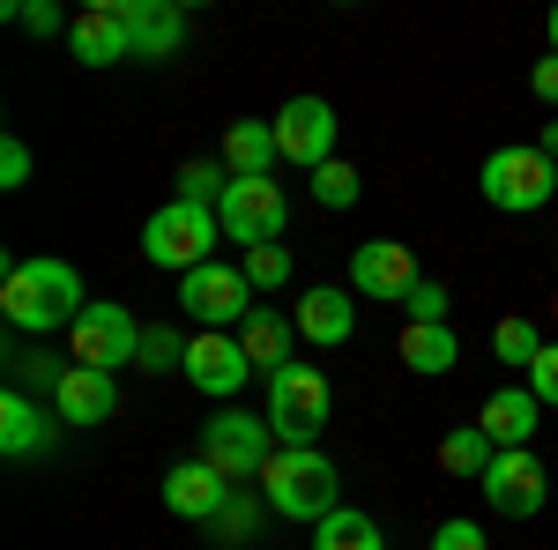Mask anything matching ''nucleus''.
Listing matches in <instances>:
<instances>
[{"label":"nucleus","mask_w":558,"mask_h":550,"mask_svg":"<svg viewBox=\"0 0 558 550\" xmlns=\"http://www.w3.org/2000/svg\"><path fill=\"white\" fill-rule=\"evenodd\" d=\"M0 313L15 335H60L89 313V291L68 260H8L0 268Z\"/></svg>","instance_id":"obj_1"},{"label":"nucleus","mask_w":558,"mask_h":550,"mask_svg":"<svg viewBox=\"0 0 558 550\" xmlns=\"http://www.w3.org/2000/svg\"><path fill=\"white\" fill-rule=\"evenodd\" d=\"M260 499L283 513V521H328V513L343 506V468L328 462L320 447H283V454H268L260 468Z\"/></svg>","instance_id":"obj_2"},{"label":"nucleus","mask_w":558,"mask_h":550,"mask_svg":"<svg viewBox=\"0 0 558 550\" xmlns=\"http://www.w3.org/2000/svg\"><path fill=\"white\" fill-rule=\"evenodd\" d=\"M216 239H223V223H216V209H202V201H165V209L142 223V254H149V268H172V276L209 268Z\"/></svg>","instance_id":"obj_3"},{"label":"nucleus","mask_w":558,"mask_h":550,"mask_svg":"<svg viewBox=\"0 0 558 550\" xmlns=\"http://www.w3.org/2000/svg\"><path fill=\"white\" fill-rule=\"evenodd\" d=\"M476 186H484V201H492V209L536 216V209L558 194V164L536 149V142H514V149H492V157H484Z\"/></svg>","instance_id":"obj_4"},{"label":"nucleus","mask_w":558,"mask_h":550,"mask_svg":"<svg viewBox=\"0 0 558 550\" xmlns=\"http://www.w3.org/2000/svg\"><path fill=\"white\" fill-rule=\"evenodd\" d=\"M336 417V394L320 380V365H283L276 380H268V431L283 439V447H313L320 431Z\"/></svg>","instance_id":"obj_5"},{"label":"nucleus","mask_w":558,"mask_h":550,"mask_svg":"<svg viewBox=\"0 0 558 550\" xmlns=\"http://www.w3.org/2000/svg\"><path fill=\"white\" fill-rule=\"evenodd\" d=\"M216 223H223V239H239L246 254H254V246H283L291 201H283L276 179H231V194L216 201Z\"/></svg>","instance_id":"obj_6"},{"label":"nucleus","mask_w":558,"mask_h":550,"mask_svg":"<svg viewBox=\"0 0 558 550\" xmlns=\"http://www.w3.org/2000/svg\"><path fill=\"white\" fill-rule=\"evenodd\" d=\"M68 357L89 365V372H120L142 357V328H134L128 305H112V297H89V313L68 328Z\"/></svg>","instance_id":"obj_7"},{"label":"nucleus","mask_w":558,"mask_h":550,"mask_svg":"<svg viewBox=\"0 0 558 550\" xmlns=\"http://www.w3.org/2000/svg\"><path fill=\"white\" fill-rule=\"evenodd\" d=\"M179 305L209 328V335H239L246 328V313H254V283H246V268H223V260H209V268H194V276H179Z\"/></svg>","instance_id":"obj_8"},{"label":"nucleus","mask_w":558,"mask_h":550,"mask_svg":"<svg viewBox=\"0 0 558 550\" xmlns=\"http://www.w3.org/2000/svg\"><path fill=\"white\" fill-rule=\"evenodd\" d=\"M544 499H551V476H544V462L529 447H507L484 468V506L499 521H529V513H544Z\"/></svg>","instance_id":"obj_9"},{"label":"nucleus","mask_w":558,"mask_h":550,"mask_svg":"<svg viewBox=\"0 0 558 550\" xmlns=\"http://www.w3.org/2000/svg\"><path fill=\"white\" fill-rule=\"evenodd\" d=\"M276 149H283V164H336V105L328 97H291L283 112H276Z\"/></svg>","instance_id":"obj_10"},{"label":"nucleus","mask_w":558,"mask_h":550,"mask_svg":"<svg viewBox=\"0 0 558 550\" xmlns=\"http://www.w3.org/2000/svg\"><path fill=\"white\" fill-rule=\"evenodd\" d=\"M268 417H239V410H223V417H209L202 424V462H216L231 484L239 476H260L268 468Z\"/></svg>","instance_id":"obj_11"},{"label":"nucleus","mask_w":558,"mask_h":550,"mask_svg":"<svg viewBox=\"0 0 558 550\" xmlns=\"http://www.w3.org/2000/svg\"><path fill=\"white\" fill-rule=\"evenodd\" d=\"M179 372L202 387L209 402H231L239 387L254 380V357L239 350V335H209V328H202V335L186 342V365H179Z\"/></svg>","instance_id":"obj_12"},{"label":"nucleus","mask_w":558,"mask_h":550,"mask_svg":"<svg viewBox=\"0 0 558 550\" xmlns=\"http://www.w3.org/2000/svg\"><path fill=\"white\" fill-rule=\"evenodd\" d=\"M231 491H239V484H231L216 462H202V454L179 462V468H165V506H172L179 521H202V528H209L216 513L231 506Z\"/></svg>","instance_id":"obj_13"},{"label":"nucleus","mask_w":558,"mask_h":550,"mask_svg":"<svg viewBox=\"0 0 558 550\" xmlns=\"http://www.w3.org/2000/svg\"><path fill=\"white\" fill-rule=\"evenodd\" d=\"M68 52H75L83 68H120V60H134V38H128V15H120V0H97L89 15H75V30H68Z\"/></svg>","instance_id":"obj_14"},{"label":"nucleus","mask_w":558,"mask_h":550,"mask_svg":"<svg viewBox=\"0 0 558 550\" xmlns=\"http://www.w3.org/2000/svg\"><path fill=\"white\" fill-rule=\"evenodd\" d=\"M350 283L365 297H410V283H417V260H410V246L402 239H373V246H357L350 254Z\"/></svg>","instance_id":"obj_15"},{"label":"nucleus","mask_w":558,"mask_h":550,"mask_svg":"<svg viewBox=\"0 0 558 550\" xmlns=\"http://www.w3.org/2000/svg\"><path fill=\"white\" fill-rule=\"evenodd\" d=\"M120 15H128L134 60H172L179 45H186V15H179L172 0H120Z\"/></svg>","instance_id":"obj_16"},{"label":"nucleus","mask_w":558,"mask_h":550,"mask_svg":"<svg viewBox=\"0 0 558 550\" xmlns=\"http://www.w3.org/2000/svg\"><path fill=\"white\" fill-rule=\"evenodd\" d=\"M291 342H299V320H283L276 305H254V313H246V328H239V350L254 357V372H268V380H276L283 365H299V357H291Z\"/></svg>","instance_id":"obj_17"},{"label":"nucleus","mask_w":558,"mask_h":550,"mask_svg":"<svg viewBox=\"0 0 558 550\" xmlns=\"http://www.w3.org/2000/svg\"><path fill=\"white\" fill-rule=\"evenodd\" d=\"M536 410H544V402H536L529 387H499V394L476 410V424H484V439L507 454V447H529V439H536V424H544Z\"/></svg>","instance_id":"obj_18"},{"label":"nucleus","mask_w":558,"mask_h":550,"mask_svg":"<svg viewBox=\"0 0 558 550\" xmlns=\"http://www.w3.org/2000/svg\"><path fill=\"white\" fill-rule=\"evenodd\" d=\"M291 320H299V335H305V342H320V350H343L350 328H357V305H350L336 283H320V291H305V297H299V313H291Z\"/></svg>","instance_id":"obj_19"},{"label":"nucleus","mask_w":558,"mask_h":550,"mask_svg":"<svg viewBox=\"0 0 558 550\" xmlns=\"http://www.w3.org/2000/svg\"><path fill=\"white\" fill-rule=\"evenodd\" d=\"M52 410H60L68 424H105L112 410H120V387H112V372L68 365V380H60V394H52Z\"/></svg>","instance_id":"obj_20"},{"label":"nucleus","mask_w":558,"mask_h":550,"mask_svg":"<svg viewBox=\"0 0 558 550\" xmlns=\"http://www.w3.org/2000/svg\"><path fill=\"white\" fill-rule=\"evenodd\" d=\"M45 439H52L45 402L8 387V402H0V454H8V462H31V454H45Z\"/></svg>","instance_id":"obj_21"},{"label":"nucleus","mask_w":558,"mask_h":550,"mask_svg":"<svg viewBox=\"0 0 558 550\" xmlns=\"http://www.w3.org/2000/svg\"><path fill=\"white\" fill-rule=\"evenodd\" d=\"M402 365L425 372V380H439V372L462 365V335H454L447 320H402Z\"/></svg>","instance_id":"obj_22"},{"label":"nucleus","mask_w":558,"mask_h":550,"mask_svg":"<svg viewBox=\"0 0 558 550\" xmlns=\"http://www.w3.org/2000/svg\"><path fill=\"white\" fill-rule=\"evenodd\" d=\"M276 164H283L276 120H239V127L223 134V171H231V179H268Z\"/></svg>","instance_id":"obj_23"},{"label":"nucleus","mask_w":558,"mask_h":550,"mask_svg":"<svg viewBox=\"0 0 558 550\" xmlns=\"http://www.w3.org/2000/svg\"><path fill=\"white\" fill-rule=\"evenodd\" d=\"M492 462H499V447L484 439V424H462V431L439 439V468H447V476H476V484H484Z\"/></svg>","instance_id":"obj_24"},{"label":"nucleus","mask_w":558,"mask_h":550,"mask_svg":"<svg viewBox=\"0 0 558 550\" xmlns=\"http://www.w3.org/2000/svg\"><path fill=\"white\" fill-rule=\"evenodd\" d=\"M313 550H387L380 543V521L357 506H336L328 521H320V536H313Z\"/></svg>","instance_id":"obj_25"},{"label":"nucleus","mask_w":558,"mask_h":550,"mask_svg":"<svg viewBox=\"0 0 558 550\" xmlns=\"http://www.w3.org/2000/svg\"><path fill=\"white\" fill-rule=\"evenodd\" d=\"M551 342L536 335V320H521V313H507L499 328H492V357L499 365H514V372H536V357H544Z\"/></svg>","instance_id":"obj_26"},{"label":"nucleus","mask_w":558,"mask_h":550,"mask_svg":"<svg viewBox=\"0 0 558 550\" xmlns=\"http://www.w3.org/2000/svg\"><path fill=\"white\" fill-rule=\"evenodd\" d=\"M8 380H15V394H60V380H68V365H52L45 350H23V342H8Z\"/></svg>","instance_id":"obj_27"},{"label":"nucleus","mask_w":558,"mask_h":550,"mask_svg":"<svg viewBox=\"0 0 558 550\" xmlns=\"http://www.w3.org/2000/svg\"><path fill=\"white\" fill-rule=\"evenodd\" d=\"M231 194V171H223V157H194V164L179 171V201H202V209H216Z\"/></svg>","instance_id":"obj_28"},{"label":"nucleus","mask_w":558,"mask_h":550,"mask_svg":"<svg viewBox=\"0 0 558 550\" xmlns=\"http://www.w3.org/2000/svg\"><path fill=\"white\" fill-rule=\"evenodd\" d=\"M142 372H172V365H186V335L179 328H142V357H134Z\"/></svg>","instance_id":"obj_29"},{"label":"nucleus","mask_w":558,"mask_h":550,"mask_svg":"<svg viewBox=\"0 0 558 550\" xmlns=\"http://www.w3.org/2000/svg\"><path fill=\"white\" fill-rule=\"evenodd\" d=\"M209 536H216V543H254V536H260V506L231 491V506H223V513L209 521Z\"/></svg>","instance_id":"obj_30"},{"label":"nucleus","mask_w":558,"mask_h":550,"mask_svg":"<svg viewBox=\"0 0 558 550\" xmlns=\"http://www.w3.org/2000/svg\"><path fill=\"white\" fill-rule=\"evenodd\" d=\"M239 268H246L254 291H283V283H291V246H254Z\"/></svg>","instance_id":"obj_31"},{"label":"nucleus","mask_w":558,"mask_h":550,"mask_svg":"<svg viewBox=\"0 0 558 550\" xmlns=\"http://www.w3.org/2000/svg\"><path fill=\"white\" fill-rule=\"evenodd\" d=\"M313 201H320V209H350V201H357V171L350 164H320L313 171Z\"/></svg>","instance_id":"obj_32"},{"label":"nucleus","mask_w":558,"mask_h":550,"mask_svg":"<svg viewBox=\"0 0 558 550\" xmlns=\"http://www.w3.org/2000/svg\"><path fill=\"white\" fill-rule=\"evenodd\" d=\"M447 305H454V297H447V283L417 276V283H410V297H402V320H447Z\"/></svg>","instance_id":"obj_33"},{"label":"nucleus","mask_w":558,"mask_h":550,"mask_svg":"<svg viewBox=\"0 0 558 550\" xmlns=\"http://www.w3.org/2000/svg\"><path fill=\"white\" fill-rule=\"evenodd\" d=\"M8 15H15V23H23V30H38V38H52V30H75V23H68V15H60V8H52V0H15V8H8Z\"/></svg>","instance_id":"obj_34"},{"label":"nucleus","mask_w":558,"mask_h":550,"mask_svg":"<svg viewBox=\"0 0 558 550\" xmlns=\"http://www.w3.org/2000/svg\"><path fill=\"white\" fill-rule=\"evenodd\" d=\"M432 550H492V543H484L476 521H439V528H432Z\"/></svg>","instance_id":"obj_35"},{"label":"nucleus","mask_w":558,"mask_h":550,"mask_svg":"<svg viewBox=\"0 0 558 550\" xmlns=\"http://www.w3.org/2000/svg\"><path fill=\"white\" fill-rule=\"evenodd\" d=\"M529 394H536L544 410H558V342L544 350V357H536V372H529Z\"/></svg>","instance_id":"obj_36"},{"label":"nucleus","mask_w":558,"mask_h":550,"mask_svg":"<svg viewBox=\"0 0 558 550\" xmlns=\"http://www.w3.org/2000/svg\"><path fill=\"white\" fill-rule=\"evenodd\" d=\"M23 179H31V149H23V142H15V134H8V142H0V186H8V194H15V186H23Z\"/></svg>","instance_id":"obj_37"},{"label":"nucleus","mask_w":558,"mask_h":550,"mask_svg":"<svg viewBox=\"0 0 558 550\" xmlns=\"http://www.w3.org/2000/svg\"><path fill=\"white\" fill-rule=\"evenodd\" d=\"M529 89H536L544 105H558V52H551V60H536V75H529Z\"/></svg>","instance_id":"obj_38"},{"label":"nucleus","mask_w":558,"mask_h":550,"mask_svg":"<svg viewBox=\"0 0 558 550\" xmlns=\"http://www.w3.org/2000/svg\"><path fill=\"white\" fill-rule=\"evenodd\" d=\"M536 149H544V157H551V164H558V120H551V127H544V134H536Z\"/></svg>","instance_id":"obj_39"},{"label":"nucleus","mask_w":558,"mask_h":550,"mask_svg":"<svg viewBox=\"0 0 558 550\" xmlns=\"http://www.w3.org/2000/svg\"><path fill=\"white\" fill-rule=\"evenodd\" d=\"M551 52H558V8H551Z\"/></svg>","instance_id":"obj_40"}]
</instances>
